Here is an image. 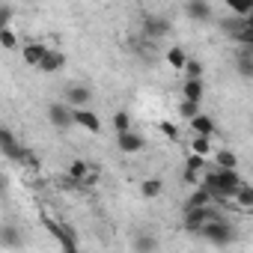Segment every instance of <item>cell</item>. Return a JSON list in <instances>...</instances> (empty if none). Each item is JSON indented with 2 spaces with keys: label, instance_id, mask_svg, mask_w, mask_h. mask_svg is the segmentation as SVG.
I'll list each match as a JSON object with an SVG mask.
<instances>
[{
  "label": "cell",
  "instance_id": "5b68a950",
  "mask_svg": "<svg viewBox=\"0 0 253 253\" xmlns=\"http://www.w3.org/2000/svg\"><path fill=\"white\" fill-rule=\"evenodd\" d=\"M60 101H63L66 107H72V110L89 107V101H92V89L84 86V84H72V86L63 89V98H60Z\"/></svg>",
  "mask_w": 253,
  "mask_h": 253
},
{
  "label": "cell",
  "instance_id": "484cf974",
  "mask_svg": "<svg viewBox=\"0 0 253 253\" xmlns=\"http://www.w3.org/2000/svg\"><path fill=\"white\" fill-rule=\"evenodd\" d=\"M185 81H203V63L200 60H194V57H188V63H185Z\"/></svg>",
  "mask_w": 253,
  "mask_h": 253
},
{
  "label": "cell",
  "instance_id": "8992f818",
  "mask_svg": "<svg viewBox=\"0 0 253 253\" xmlns=\"http://www.w3.org/2000/svg\"><path fill=\"white\" fill-rule=\"evenodd\" d=\"M72 125H81V128H86L89 134H98V131H101V119H98V113L89 110V107L72 110Z\"/></svg>",
  "mask_w": 253,
  "mask_h": 253
},
{
  "label": "cell",
  "instance_id": "f546056e",
  "mask_svg": "<svg viewBox=\"0 0 253 253\" xmlns=\"http://www.w3.org/2000/svg\"><path fill=\"white\" fill-rule=\"evenodd\" d=\"M161 131H164L170 140H179V128H176V122H167V119H164V122H161Z\"/></svg>",
  "mask_w": 253,
  "mask_h": 253
},
{
  "label": "cell",
  "instance_id": "9a60e30c",
  "mask_svg": "<svg viewBox=\"0 0 253 253\" xmlns=\"http://www.w3.org/2000/svg\"><path fill=\"white\" fill-rule=\"evenodd\" d=\"M45 54H48V45H42V42H30V45H24V48H21L24 63H27V66H33V69L42 63V57H45Z\"/></svg>",
  "mask_w": 253,
  "mask_h": 253
},
{
  "label": "cell",
  "instance_id": "e0dca14e",
  "mask_svg": "<svg viewBox=\"0 0 253 253\" xmlns=\"http://www.w3.org/2000/svg\"><path fill=\"white\" fill-rule=\"evenodd\" d=\"M0 247H21V229L15 223L0 226Z\"/></svg>",
  "mask_w": 253,
  "mask_h": 253
},
{
  "label": "cell",
  "instance_id": "ac0fdd59",
  "mask_svg": "<svg viewBox=\"0 0 253 253\" xmlns=\"http://www.w3.org/2000/svg\"><path fill=\"white\" fill-rule=\"evenodd\" d=\"M238 167V155L232 149H217L214 152V170H235Z\"/></svg>",
  "mask_w": 253,
  "mask_h": 253
},
{
  "label": "cell",
  "instance_id": "4316f807",
  "mask_svg": "<svg viewBox=\"0 0 253 253\" xmlns=\"http://www.w3.org/2000/svg\"><path fill=\"white\" fill-rule=\"evenodd\" d=\"M197 113H203V107H200V104H191V101H179V116H182V119H188V122H191Z\"/></svg>",
  "mask_w": 253,
  "mask_h": 253
},
{
  "label": "cell",
  "instance_id": "52a82bcc",
  "mask_svg": "<svg viewBox=\"0 0 253 253\" xmlns=\"http://www.w3.org/2000/svg\"><path fill=\"white\" fill-rule=\"evenodd\" d=\"M116 146H119V152H125V155H137V152H143L146 140H143V134H137V131H125V134H116Z\"/></svg>",
  "mask_w": 253,
  "mask_h": 253
},
{
  "label": "cell",
  "instance_id": "30bf717a",
  "mask_svg": "<svg viewBox=\"0 0 253 253\" xmlns=\"http://www.w3.org/2000/svg\"><path fill=\"white\" fill-rule=\"evenodd\" d=\"M48 122L54 128H69L72 125V107H66L63 101H51L48 104Z\"/></svg>",
  "mask_w": 253,
  "mask_h": 253
},
{
  "label": "cell",
  "instance_id": "3957f363",
  "mask_svg": "<svg viewBox=\"0 0 253 253\" xmlns=\"http://www.w3.org/2000/svg\"><path fill=\"white\" fill-rule=\"evenodd\" d=\"M217 217H223L214 206H206V209H182V226L188 229V232H197L203 223H209V220H217Z\"/></svg>",
  "mask_w": 253,
  "mask_h": 253
},
{
  "label": "cell",
  "instance_id": "603a6c76",
  "mask_svg": "<svg viewBox=\"0 0 253 253\" xmlns=\"http://www.w3.org/2000/svg\"><path fill=\"white\" fill-rule=\"evenodd\" d=\"M206 170H209V158L188 155V161H185V173H191V176H203Z\"/></svg>",
  "mask_w": 253,
  "mask_h": 253
},
{
  "label": "cell",
  "instance_id": "ffe728a7",
  "mask_svg": "<svg viewBox=\"0 0 253 253\" xmlns=\"http://www.w3.org/2000/svg\"><path fill=\"white\" fill-rule=\"evenodd\" d=\"M185 63H188V51H185L182 45H176V48H170V51H167V66H170V69L182 72V69H185Z\"/></svg>",
  "mask_w": 253,
  "mask_h": 253
},
{
  "label": "cell",
  "instance_id": "d4e9b609",
  "mask_svg": "<svg viewBox=\"0 0 253 253\" xmlns=\"http://www.w3.org/2000/svg\"><path fill=\"white\" fill-rule=\"evenodd\" d=\"M191 155H200V158H209L211 155V137H197L191 140Z\"/></svg>",
  "mask_w": 253,
  "mask_h": 253
},
{
  "label": "cell",
  "instance_id": "44dd1931",
  "mask_svg": "<svg viewBox=\"0 0 253 253\" xmlns=\"http://www.w3.org/2000/svg\"><path fill=\"white\" fill-rule=\"evenodd\" d=\"M140 194H143L146 200H155V197L164 194V182H161V179H143V182H140Z\"/></svg>",
  "mask_w": 253,
  "mask_h": 253
},
{
  "label": "cell",
  "instance_id": "f1b7e54d",
  "mask_svg": "<svg viewBox=\"0 0 253 253\" xmlns=\"http://www.w3.org/2000/svg\"><path fill=\"white\" fill-rule=\"evenodd\" d=\"M15 18V9L12 6H0V30H9V21Z\"/></svg>",
  "mask_w": 253,
  "mask_h": 253
},
{
  "label": "cell",
  "instance_id": "9c48e42d",
  "mask_svg": "<svg viewBox=\"0 0 253 253\" xmlns=\"http://www.w3.org/2000/svg\"><path fill=\"white\" fill-rule=\"evenodd\" d=\"M143 33H146V39H164L170 33V21L164 15H146L143 18Z\"/></svg>",
  "mask_w": 253,
  "mask_h": 253
},
{
  "label": "cell",
  "instance_id": "5bb4252c",
  "mask_svg": "<svg viewBox=\"0 0 253 253\" xmlns=\"http://www.w3.org/2000/svg\"><path fill=\"white\" fill-rule=\"evenodd\" d=\"M191 128H194L197 137H214V119L209 113H197L191 119Z\"/></svg>",
  "mask_w": 253,
  "mask_h": 253
},
{
  "label": "cell",
  "instance_id": "d6986e66",
  "mask_svg": "<svg viewBox=\"0 0 253 253\" xmlns=\"http://www.w3.org/2000/svg\"><path fill=\"white\" fill-rule=\"evenodd\" d=\"M238 75L253 78V48H238Z\"/></svg>",
  "mask_w": 253,
  "mask_h": 253
},
{
  "label": "cell",
  "instance_id": "277c9868",
  "mask_svg": "<svg viewBox=\"0 0 253 253\" xmlns=\"http://www.w3.org/2000/svg\"><path fill=\"white\" fill-rule=\"evenodd\" d=\"M42 223H45L48 232L60 241L63 250H78V235H75V229H72L69 223H60V220H54L51 214H42Z\"/></svg>",
  "mask_w": 253,
  "mask_h": 253
},
{
  "label": "cell",
  "instance_id": "7c38bea8",
  "mask_svg": "<svg viewBox=\"0 0 253 253\" xmlns=\"http://www.w3.org/2000/svg\"><path fill=\"white\" fill-rule=\"evenodd\" d=\"M229 206H235L238 211H250V209H253V188H250L247 182H241V185L235 188V194L229 197Z\"/></svg>",
  "mask_w": 253,
  "mask_h": 253
},
{
  "label": "cell",
  "instance_id": "8fae6325",
  "mask_svg": "<svg viewBox=\"0 0 253 253\" xmlns=\"http://www.w3.org/2000/svg\"><path fill=\"white\" fill-rule=\"evenodd\" d=\"M63 66H66V54H63V51H54V48H48V54L42 57V63H39L36 69H39L42 75H54V72H60Z\"/></svg>",
  "mask_w": 253,
  "mask_h": 253
},
{
  "label": "cell",
  "instance_id": "7402d4cb",
  "mask_svg": "<svg viewBox=\"0 0 253 253\" xmlns=\"http://www.w3.org/2000/svg\"><path fill=\"white\" fill-rule=\"evenodd\" d=\"M206 206H211V197H209V194L197 185V191L185 200V206H182V209H206Z\"/></svg>",
  "mask_w": 253,
  "mask_h": 253
},
{
  "label": "cell",
  "instance_id": "2e32d148",
  "mask_svg": "<svg viewBox=\"0 0 253 253\" xmlns=\"http://www.w3.org/2000/svg\"><path fill=\"white\" fill-rule=\"evenodd\" d=\"M131 250H134V253H155V250H158V238L149 235V232H137V235L131 238Z\"/></svg>",
  "mask_w": 253,
  "mask_h": 253
},
{
  "label": "cell",
  "instance_id": "cb8c5ba5",
  "mask_svg": "<svg viewBox=\"0 0 253 253\" xmlns=\"http://www.w3.org/2000/svg\"><path fill=\"white\" fill-rule=\"evenodd\" d=\"M110 122H113V128H116V134H125V131H134V125H131V116L125 113V110H116Z\"/></svg>",
  "mask_w": 253,
  "mask_h": 253
},
{
  "label": "cell",
  "instance_id": "7a4b0ae2",
  "mask_svg": "<svg viewBox=\"0 0 253 253\" xmlns=\"http://www.w3.org/2000/svg\"><path fill=\"white\" fill-rule=\"evenodd\" d=\"M0 152H3L9 161H15V164L39 167V161L33 158V152H30V149H24V146L18 143V137H15L12 131H6V128H0Z\"/></svg>",
  "mask_w": 253,
  "mask_h": 253
},
{
  "label": "cell",
  "instance_id": "4fadbf2b",
  "mask_svg": "<svg viewBox=\"0 0 253 253\" xmlns=\"http://www.w3.org/2000/svg\"><path fill=\"white\" fill-rule=\"evenodd\" d=\"M203 98H206V81H185L182 84V101L203 104Z\"/></svg>",
  "mask_w": 253,
  "mask_h": 253
},
{
  "label": "cell",
  "instance_id": "ba28073f",
  "mask_svg": "<svg viewBox=\"0 0 253 253\" xmlns=\"http://www.w3.org/2000/svg\"><path fill=\"white\" fill-rule=\"evenodd\" d=\"M185 15L191 21H197V24H206V21H211L214 9H211V3H206V0H188V3H185Z\"/></svg>",
  "mask_w": 253,
  "mask_h": 253
},
{
  "label": "cell",
  "instance_id": "83f0119b",
  "mask_svg": "<svg viewBox=\"0 0 253 253\" xmlns=\"http://www.w3.org/2000/svg\"><path fill=\"white\" fill-rule=\"evenodd\" d=\"M0 48H6V51H15V48H18L15 30H0Z\"/></svg>",
  "mask_w": 253,
  "mask_h": 253
},
{
  "label": "cell",
  "instance_id": "6da1fadb",
  "mask_svg": "<svg viewBox=\"0 0 253 253\" xmlns=\"http://www.w3.org/2000/svg\"><path fill=\"white\" fill-rule=\"evenodd\" d=\"M197 235H200L203 241L214 244V247H226V244H232V241L238 238V229H235L226 217H217V220L203 223V226L197 229Z\"/></svg>",
  "mask_w": 253,
  "mask_h": 253
},
{
  "label": "cell",
  "instance_id": "4dcf8cb0",
  "mask_svg": "<svg viewBox=\"0 0 253 253\" xmlns=\"http://www.w3.org/2000/svg\"><path fill=\"white\" fill-rule=\"evenodd\" d=\"M6 191H9V179H6V176H3V173H0V197H3V194H6Z\"/></svg>",
  "mask_w": 253,
  "mask_h": 253
}]
</instances>
